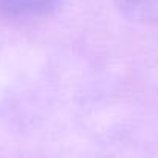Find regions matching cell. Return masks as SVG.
Returning <instances> with one entry per match:
<instances>
[{"label": "cell", "instance_id": "obj_2", "mask_svg": "<svg viewBox=\"0 0 158 158\" xmlns=\"http://www.w3.org/2000/svg\"><path fill=\"white\" fill-rule=\"evenodd\" d=\"M118 8L132 20L143 23L158 22V0H115Z\"/></svg>", "mask_w": 158, "mask_h": 158}, {"label": "cell", "instance_id": "obj_1", "mask_svg": "<svg viewBox=\"0 0 158 158\" xmlns=\"http://www.w3.org/2000/svg\"><path fill=\"white\" fill-rule=\"evenodd\" d=\"M60 0H0V11L11 16H39L53 10Z\"/></svg>", "mask_w": 158, "mask_h": 158}]
</instances>
